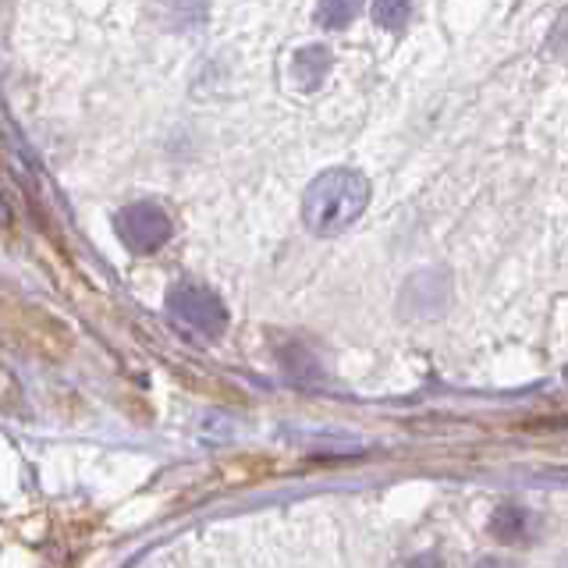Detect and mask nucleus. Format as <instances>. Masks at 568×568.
<instances>
[{"label": "nucleus", "mask_w": 568, "mask_h": 568, "mask_svg": "<svg viewBox=\"0 0 568 568\" xmlns=\"http://www.w3.org/2000/svg\"><path fill=\"white\" fill-rule=\"evenodd\" d=\"M413 18V4L408 0H373V22L387 32H402Z\"/></svg>", "instance_id": "obj_6"}, {"label": "nucleus", "mask_w": 568, "mask_h": 568, "mask_svg": "<svg viewBox=\"0 0 568 568\" xmlns=\"http://www.w3.org/2000/svg\"><path fill=\"white\" fill-rule=\"evenodd\" d=\"M369 203V182L352 168L324 171L302 195V224L313 235H337L363 217Z\"/></svg>", "instance_id": "obj_1"}, {"label": "nucleus", "mask_w": 568, "mask_h": 568, "mask_svg": "<svg viewBox=\"0 0 568 568\" xmlns=\"http://www.w3.org/2000/svg\"><path fill=\"white\" fill-rule=\"evenodd\" d=\"M114 231L129 253L150 256L171 242V217H168V210L156 203H129L118 210Z\"/></svg>", "instance_id": "obj_3"}, {"label": "nucleus", "mask_w": 568, "mask_h": 568, "mask_svg": "<svg viewBox=\"0 0 568 568\" xmlns=\"http://www.w3.org/2000/svg\"><path fill=\"white\" fill-rule=\"evenodd\" d=\"M168 316L203 342H217L227 331V306L217 292L203 288V284H174L168 292Z\"/></svg>", "instance_id": "obj_2"}, {"label": "nucleus", "mask_w": 568, "mask_h": 568, "mask_svg": "<svg viewBox=\"0 0 568 568\" xmlns=\"http://www.w3.org/2000/svg\"><path fill=\"white\" fill-rule=\"evenodd\" d=\"M359 11H363V0H320L316 22L331 32H342L355 22V18H359Z\"/></svg>", "instance_id": "obj_5"}, {"label": "nucleus", "mask_w": 568, "mask_h": 568, "mask_svg": "<svg viewBox=\"0 0 568 568\" xmlns=\"http://www.w3.org/2000/svg\"><path fill=\"white\" fill-rule=\"evenodd\" d=\"M327 71H331V50L327 47H306V50H298L295 61H292V75L302 89H306V93L324 85Z\"/></svg>", "instance_id": "obj_4"}]
</instances>
